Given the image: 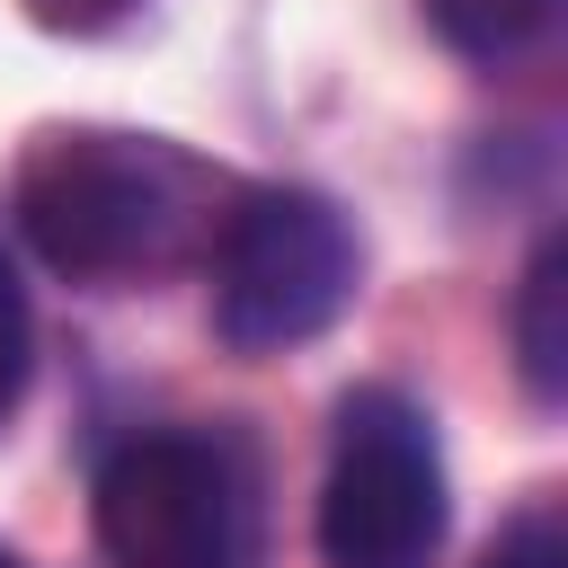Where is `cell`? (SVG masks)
<instances>
[{"mask_svg":"<svg viewBox=\"0 0 568 568\" xmlns=\"http://www.w3.org/2000/svg\"><path fill=\"white\" fill-rule=\"evenodd\" d=\"M435 550H444V462L426 417L399 390H346L328 479H320V559L426 568Z\"/></svg>","mask_w":568,"mask_h":568,"instance_id":"cell-3","label":"cell"},{"mask_svg":"<svg viewBox=\"0 0 568 568\" xmlns=\"http://www.w3.org/2000/svg\"><path fill=\"white\" fill-rule=\"evenodd\" d=\"M515 355H524V382L532 399H559L568 390V240L550 231L524 266V293H515Z\"/></svg>","mask_w":568,"mask_h":568,"instance_id":"cell-5","label":"cell"},{"mask_svg":"<svg viewBox=\"0 0 568 568\" xmlns=\"http://www.w3.org/2000/svg\"><path fill=\"white\" fill-rule=\"evenodd\" d=\"M550 18H559V0H426V27L470 62H506V53L541 44Z\"/></svg>","mask_w":568,"mask_h":568,"instance_id":"cell-6","label":"cell"},{"mask_svg":"<svg viewBox=\"0 0 568 568\" xmlns=\"http://www.w3.org/2000/svg\"><path fill=\"white\" fill-rule=\"evenodd\" d=\"M98 541L115 568H222L240 532L231 462L195 435H133L98 470Z\"/></svg>","mask_w":568,"mask_h":568,"instance_id":"cell-4","label":"cell"},{"mask_svg":"<svg viewBox=\"0 0 568 568\" xmlns=\"http://www.w3.org/2000/svg\"><path fill=\"white\" fill-rule=\"evenodd\" d=\"M479 568H568V541H559L550 515H524V524L497 532V550H488Z\"/></svg>","mask_w":568,"mask_h":568,"instance_id":"cell-8","label":"cell"},{"mask_svg":"<svg viewBox=\"0 0 568 568\" xmlns=\"http://www.w3.org/2000/svg\"><path fill=\"white\" fill-rule=\"evenodd\" d=\"M27 373H36V320H27L18 266L0 257V426H9V408L27 399Z\"/></svg>","mask_w":568,"mask_h":568,"instance_id":"cell-7","label":"cell"},{"mask_svg":"<svg viewBox=\"0 0 568 568\" xmlns=\"http://www.w3.org/2000/svg\"><path fill=\"white\" fill-rule=\"evenodd\" d=\"M44 36H106V27H124L142 0H18Z\"/></svg>","mask_w":568,"mask_h":568,"instance_id":"cell-9","label":"cell"},{"mask_svg":"<svg viewBox=\"0 0 568 568\" xmlns=\"http://www.w3.org/2000/svg\"><path fill=\"white\" fill-rule=\"evenodd\" d=\"M0 568H27V559H18V550H0Z\"/></svg>","mask_w":568,"mask_h":568,"instance_id":"cell-10","label":"cell"},{"mask_svg":"<svg viewBox=\"0 0 568 568\" xmlns=\"http://www.w3.org/2000/svg\"><path fill=\"white\" fill-rule=\"evenodd\" d=\"M355 302V231L311 186H257L213 231V328L240 355H284Z\"/></svg>","mask_w":568,"mask_h":568,"instance_id":"cell-2","label":"cell"},{"mask_svg":"<svg viewBox=\"0 0 568 568\" xmlns=\"http://www.w3.org/2000/svg\"><path fill=\"white\" fill-rule=\"evenodd\" d=\"M222 204H240V186L151 133L80 124V133H36V151L18 160V231L36 240L44 266L98 284L213 248V231L231 222Z\"/></svg>","mask_w":568,"mask_h":568,"instance_id":"cell-1","label":"cell"}]
</instances>
